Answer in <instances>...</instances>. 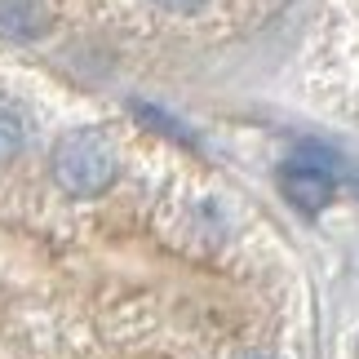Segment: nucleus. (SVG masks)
Segmentation results:
<instances>
[{"instance_id": "f257e3e1", "label": "nucleus", "mask_w": 359, "mask_h": 359, "mask_svg": "<svg viewBox=\"0 0 359 359\" xmlns=\"http://www.w3.org/2000/svg\"><path fill=\"white\" fill-rule=\"evenodd\" d=\"M49 173L67 196L89 200V196H102V191L116 182L120 160H116V147L107 142L102 129H67L58 142H53Z\"/></svg>"}, {"instance_id": "f03ea898", "label": "nucleus", "mask_w": 359, "mask_h": 359, "mask_svg": "<svg viewBox=\"0 0 359 359\" xmlns=\"http://www.w3.org/2000/svg\"><path fill=\"white\" fill-rule=\"evenodd\" d=\"M337 191V169L320 151H302V156L280 164V196L302 213H320Z\"/></svg>"}, {"instance_id": "7ed1b4c3", "label": "nucleus", "mask_w": 359, "mask_h": 359, "mask_svg": "<svg viewBox=\"0 0 359 359\" xmlns=\"http://www.w3.org/2000/svg\"><path fill=\"white\" fill-rule=\"evenodd\" d=\"M0 32L9 40H36L49 32V9L40 0H0Z\"/></svg>"}, {"instance_id": "20e7f679", "label": "nucleus", "mask_w": 359, "mask_h": 359, "mask_svg": "<svg viewBox=\"0 0 359 359\" xmlns=\"http://www.w3.org/2000/svg\"><path fill=\"white\" fill-rule=\"evenodd\" d=\"M27 137H32V129H27L22 107L9 102V98H0V164L18 156V151L27 147Z\"/></svg>"}, {"instance_id": "39448f33", "label": "nucleus", "mask_w": 359, "mask_h": 359, "mask_svg": "<svg viewBox=\"0 0 359 359\" xmlns=\"http://www.w3.org/2000/svg\"><path fill=\"white\" fill-rule=\"evenodd\" d=\"M129 107H133V116L142 120L147 129H156V133H169L173 142H187V147L196 142V137H191V133L182 129V124H177V120L169 116V111H160V107H151V102H129Z\"/></svg>"}, {"instance_id": "423d86ee", "label": "nucleus", "mask_w": 359, "mask_h": 359, "mask_svg": "<svg viewBox=\"0 0 359 359\" xmlns=\"http://www.w3.org/2000/svg\"><path fill=\"white\" fill-rule=\"evenodd\" d=\"M160 9H173V13H191V9H200L204 0H156Z\"/></svg>"}, {"instance_id": "0eeeda50", "label": "nucleus", "mask_w": 359, "mask_h": 359, "mask_svg": "<svg viewBox=\"0 0 359 359\" xmlns=\"http://www.w3.org/2000/svg\"><path fill=\"white\" fill-rule=\"evenodd\" d=\"M253 359H257V355H253Z\"/></svg>"}]
</instances>
